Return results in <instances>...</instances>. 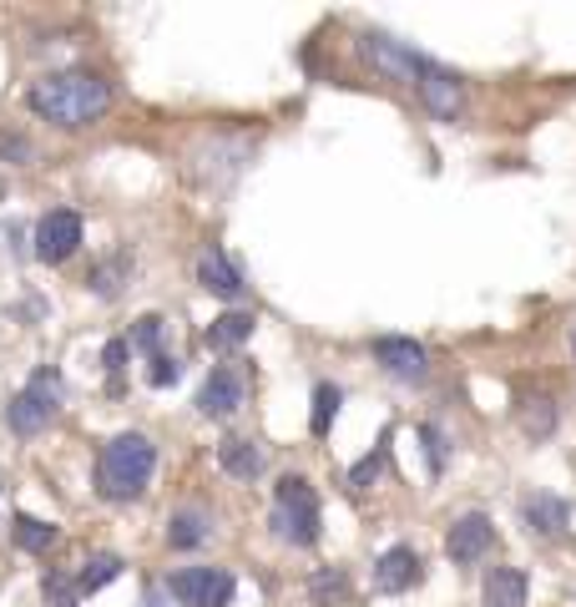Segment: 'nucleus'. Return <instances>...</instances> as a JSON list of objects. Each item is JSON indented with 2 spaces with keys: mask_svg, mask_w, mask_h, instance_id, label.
I'll return each mask as SVG.
<instances>
[{
  "mask_svg": "<svg viewBox=\"0 0 576 607\" xmlns=\"http://www.w3.org/2000/svg\"><path fill=\"white\" fill-rule=\"evenodd\" d=\"M26 106L61 132H81L112 112V87L97 72H51L41 81H30Z\"/></svg>",
  "mask_w": 576,
  "mask_h": 607,
  "instance_id": "f257e3e1",
  "label": "nucleus"
},
{
  "mask_svg": "<svg viewBox=\"0 0 576 607\" xmlns=\"http://www.w3.org/2000/svg\"><path fill=\"white\" fill-rule=\"evenodd\" d=\"M152 466H157V445L137 430H121L97 456V491L106 502H137L152 481Z\"/></svg>",
  "mask_w": 576,
  "mask_h": 607,
  "instance_id": "f03ea898",
  "label": "nucleus"
},
{
  "mask_svg": "<svg viewBox=\"0 0 576 607\" xmlns=\"http://www.w3.org/2000/svg\"><path fill=\"white\" fill-rule=\"evenodd\" d=\"M268 527L289 547H313L319 542L324 517H319V496H313V486L304 476H283L279 486H273V517H268Z\"/></svg>",
  "mask_w": 576,
  "mask_h": 607,
  "instance_id": "7ed1b4c3",
  "label": "nucleus"
},
{
  "mask_svg": "<svg viewBox=\"0 0 576 607\" xmlns=\"http://www.w3.org/2000/svg\"><path fill=\"white\" fill-rule=\"evenodd\" d=\"M61 375L51 370V365H41V370L30 375V385L21 390V395H11V405H5V426L15 430V435H41L46 426H51V415L61 410Z\"/></svg>",
  "mask_w": 576,
  "mask_h": 607,
  "instance_id": "20e7f679",
  "label": "nucleus"
},
{
  "mask_svg": "<svg viewBox=\"0 0 576 607\" xmlns=\"http://www.w3.org/2000/svg\"><path fill=\"white\" fill-rule=\"evenodd\" d=\"M163 593L178 597L182 607H233L238 582H233V572H222V567H182V572L167 578Z\"/></svg>",
  "mask_w": 576,
  "mask_h": 607,
  "instance_id": "39448f33",
  "label": "nucleus"
},
{
  "mask_svg": "<svg viewBox=\"0 0 576 607\" xmlns=\"http://www.w3.org/2000/svg\"><path fill=\"white\" fill-rule=\"evenodd\" d=\"M359 51H364V61H370L380 76L405 81V87L420 81V72H425V61H430V56H420V51H410L405 41H395V36H384V30H364V36H359Z\"/></svg>",
  "mask_w": 576,
  "mask_h": 607,
  "instance_id": "423d86ee",
  "label": "nucleus"
},
{
  "mask_svg": "<svg viewBox=\"0 0 576 607\" xmlns=\"http://www.w3.org/2000/svg\"><path fill=\"white\" fill-rule=\"evenodd\" d=\"M414 91H420V102H425L430 117L456 122L460 112H465V81H460L456 72H445L440 61H425V72H420Z\"/></svg>",
  "mask_w": 576,
  "mask_h": 607,
  "instance_id": "0eeeda50",
  "label": "nucleus"
},
{
  "mask_svg": "<svg viewBox=\"0 0 576 607\" xmlns=\"http://www.w3.org/2000/svg\"><path fill=\"white\" fill-rule=\"evenodd\" d=\"M76 249H81V213L51 207V213L36 223V258H41V264H66Z\"/></svg>",
  "mask_w": 576,
  "mask_h": 607,
  "instance_id": "6e6552de",
  "label": "nucleus"
},
{
  "mask_svg": "<svg viewBox=\"0 0 576 607\" xmlns=\"http://www.w3.org/2000/svg\"><path fill=\"white\" fill-rule=\"evenodd\" d=\"M490 547H496V521L481 517V511L456 517V521H450V532H445V557H450L456 567L481 562Z\"/></svg>",
  "mask_w": 576,
  "mask_h": 607,
  "instance_id": "1a4fd4ad",
  "label": "nucleus"
},
{
  "mask_svg": "<svg viewBox=\"0 0 576 607\" xmlns=\"http://www.w3.org/2000/svg\"><path fill=\"white\" fill-rule=\"evenodd\" d=\"M248 152H253V142H248V137H207L203 148L192 152V163H203V157L213 163L197 182H213V188H222V182H233L238 173H243V163H248Z\"/></svg>",
  "mask_w": 576,
  "mask_h": 607,
  "instance_id": "9d476101",
  "label": "nucleus"
},
{
  "mask_svg": "<svg viewBox=\"0 0 576 607\" xmlns=\"http://www.w3.org/2000/svg\"><path fill=\"white\" fill-rule=\"evenodd\" d=\"M420 582H425V562H420V552L405 547V542H399V547H389L380 562H374V593L395 597V593L420 587Z\"/></svg>",
  "mask_w": 576,
  "mask_h": 607,
  "instance_id": "9b49d317",
  "label": "nucleus"
},
{
  "mask_svg": "<svg viewBox=\"0 0 576 607\" xmlns=\"http://www.w3.org/2000/svg\"><path fill=\"white\" fill-rule=\"evenodd\" d=\"M374 359H380L395 380H425V370H430L425 344L405 340V334H380V340H374Z\"/></svg>",
  "mask_w": 576,
  "mask_h": 607,
  "instance_id": "f8f14e48",
  "label": "nucleus"
},
{
  "mask_svg": "<svg viewBox=\"0 0 576 607\" xmlns=\"http://www.w3.org/2000/svg\"><path fill=\"white\" fill-rule=\"evenodd\" d=\"M238 405H243V375L228 370V365L207 375L203 390H197V410H203L207 420H228Z\"/></svg>",
  "mask_w": 576,
  "mask_h": 607,
  "instance_id": "ddd939ff",
  "label": "nucleus"
},
{
  "mask_svg": "<svg viewBox=\"0 0 576 607\" xmlns=\"http://www.w3.org/2000/svg\"><path fill=\"white\" fill-rule=\"evenodd\" d=\"M197 283H203L207 294H218V299H243V274H238V264L228 258V253L213 243V249H203V258H197Z\"/></svg>",
  "mask_w": 576,
  "mask_h": 607,
  "instance_id": "4468645a",
  "label": "nucleus"
},
{
  "mask_svg": "<svg viewBox=\"0 0 576 607\" xmlns=\"http://www.w3.org/2000/svg\"><path fill=\"white\" fill-rule=\"evenodd\" d=\"M521 517H526L532 536H562L566 521H572V506H566L562 496H551V491H536L532 502L521 506Z\"/></svg>",
  "mask_w": 576,
  "mask_h": 607,
  "instance_id": "2eb2a0df",
  "label": "nucleus"
},
{
  "mask_svg": "<svg viewBox=\"0 0 576 607\" xmlns=\"http://www.w3.org/2000/svg\"><path fill=\"white\" fill-rule=\"evenodd\" d=\"M127 279H132V249H117V253H106L102 264H91L87 289H91L97 299H117Z\"/></svg>",
  "mask_w": 576,
  "mask_h": 607,
  "instance_id": "dca6fc26",
  "label": "nucleus"
},
{
  "mask_svg": "<svg viewBox=\"0 0 576 607\" xmlns=\"http://www.w3.org/2000/svg\"><path fill=\"white\" fill-rule=\"evenodd\" d=\"M253 319L248 309H228V314H218L213 325H207V334H203V344L207 350H238V344H248L253 340Z\"/></svg>",
  "mask_w": 576,
  "mask_h": 607,
  "instance_id": "f3484780",
  "label": "nucleus"
},
{
  "mask_svg": "<svg viewBox=\"0 0 576 607\" xmlns=\"http://www.w3.org/2000/svg\"><path fill=\"white\" fill-rule=\"evenodd\" d=\"M486 607H526V572L521 567H490Z\"/></svg>",
  "mask_w": 576,
  "mask_h": 607,
  "instance_id": "a211bd4d",
  "label": "nucleus"
},
{
  "mask_svg": "<svg viewBox=\"0 0 576 607\" xmlns=\"http://www.w3.org/2000/svg\"><path fill=\"white\" fill-rule=\"evenodd\" d=\"M207 536H213V517H203V511H172V521H167V547L172 552H192L203 547Z\"/></svg>",
  "mask_w": 576,
  "mask_h": 607,
  "instance_id": "6ab92c4d",
  "label": "nucleus"
},
{
  "mask_svg": "<svg viewBox=\"0 0 576 607\" xmlns=\"http://www.w3.org/2000/svg\"><path fill=\"white\" fill-rule=\"evenodd\" d=\"M218 466H222L228 476H238V481H253V476L264 471V451H258L253 441H243V435H238V441H222V445H218Z\"/></svg>",
  "mask_w": 576,
  "mask_h": 607,
  "instance_id": "aec40b11",
  "label": "nucleus"
},
{
  "mask_svg": "<svg viewBox=\"0 0 576 607\" xmlns=\"http://www.w3.org/2000/svg\"><path fill=\"white\" fill-rule=\"evenodd\" d=\"M309 597L319 607H344L349 597H355V587H349V572L344 567H319L309 578Z\"/></svg>",
  "mask_w": 576,
  "mask_h": 607,
  "instance_id": "412c9836",
  "label": "nucleus"
},
{
  "mask_svg": "<svg viewBox=\"0 0 576 607\" xmlns=\"http://www.w3.org/2000/svg\"><path fill=\"white\" fill-rule=\"evenodd\" d=\"M121 557L117 552H97V557H87V567L76 572V593H102L106 582H117L121 578Z\"/></svg>",
  "mask_w": 576,
  "mask_h": 607,
  "instance_id": "4be33fe9",
  "label": "nucleus"
},
{
  "mask_svg": "<svg viewBox=\"0 0 576 607\" xmlns=\"http://www.w3.org/2000/svg\"><path fill=\"white\" fill-rule=\"evenodd\" d=\"M11 536H15V547H21V552H51V547H56V527H51V521H41V517H26V511H15Z\"/></svg>",
  "mask_w": 576,
  "mask_h": 607,
  "instance_id": "5701e85b",
  "label": "nucleus"
},
{
  "mask_svg": "<svg viewBox=\"0 0 576 607\" xmlns=\"http://www.w3.org/2000/svg\"><path fill=\"white\" fill-rule=\"evenodd\" d=\"M521 430L532 435V441H547L551 430H556V405L547 395H536V401H521Z\"/></svg>",
  "mask_w": 576,
  "mask_h": 607,
  "instance_id": "b1692460",
  "label": "nucleus"
},
{
  "mask_svg": "<svg viewBox=\"0 0 576 607\" xmlns=\"http://www.w3.org/2000/svg\"><path fill=\"white\" fill-rule=\"evenodd\" d=\"M340 405H344L340 385H313V415H309V430L319 435V441L329 435V426H334V415H340Z\"/></svg>",
  "mask_w": 576,
  "mask_h": 607,
  "instance_id": "393cba45",
  "label": "nucleus"
},
{
  "mask_svg": "<svg viewBox=\"0 0 576 607\" xmlns=\"http://www.w3.org/2000/svg\"><path fill=\"white\" fill-rule=\"evenodd\" d=\"M384 460H389V430H384V435H380V445H374L370 456H364V460H359V466H355V471H349V486H370L374 476L384 471Z\"/></svg>",
  "mask_w": 576,
  "mask_h": 607,
  "instance_id": "a878e982",
  "label": "nucleus"
},
{
  "mask_svg": "<svg viewBox=\"0 0 576 607\" xmlns=\"http://www.w3.org/2000/svg\"><path fill=\"white\" fill-rule=\"evenodd\" d=\"M157 340H163V319L157 314H142L132 329V340H127V350H142V355H157Z\"/></svg>",
  "mask_w": 576,
  "mask_h": 607,
  "instance_id": "bb28decb",
  "label": "nucleus"
},
{
  "mask_svg": "<svg viewBox=\"0 0 576 607\" xmlns=\"http://www.w3.org/2000/svg\"><path fill=\"white\" fill-rule=\"evenodd\" d=\"M41 593H46V603H51V607H76V587L61 578V572H46V578H41Z\"/></svg>",
  "mask_w": 576,
  "mask_h": 607,
  "instance_id": "cd10ccee",
  "label": "nucleus"
},
{
  "mask_svg": "<svg viewBox=\"0 0 576 607\" xmlns=\"http://www.w3.org/2000/svg\"><path fill=\"white\" fill-rule=\"evenodd\" d=\"M178 380H182V365H178V359L152 355V370H148V385L152 390H167V385H178Z\"/></svg>",
  "mask_w": 576,
  "mask_h": 607,
  "instance_id": "c85d7f7f",
  "label": "nucleus"
},
{
  "mask_svg": "<svg viewBox=\"0 0 576 607\" xmlns=\"http://www.w3.org/2000/svg\"><path fill=\"white\" fill-rule=\"evenodd\" d=\"M30 157H36V148H30L26 137L21 132H0V163H30Z\"/></svg>",
  "mask_w": 576,
  "mask_h": 607,
  "instance_id": "c756f323",
  "label": "nucleus"
},
{
  "mask_svg": "<svg viewBox=\"0 0 576 607\" xmlns=\"http://www.w3.org/2000/svg\"><path fill=\"white\" fill-rule=\"evenodd\" d=\"M420 435H425V445H430V471H445V435L435 426H420Z\"/></svg>",
  "mask_w": 576,
  "mask_h": 607,
  "instance_id": "7c9ffc66",
  "label": "nucleus"
},
{
  "mask_svg": "<svg viewBox=\"0 0 576 607\" xmlns=\"http://www.w3.org/2000/svg\"><path fill=\"white\" fill-rule=\"evenodd\" d=\"M102 365L112 375H121V365H127V340H106V350H102Z\"/></svg>",
  "mask_w": 576,
  "mask_h": 607,
  "instance_id": "2f4dec72",
  "label": "nucleus"
},
{
  "mask_svg": "<svg viewBox=\"0 0 576 607\" xmlns=\"http://www.w3.org/2000/svg\"><path fill=\"white\" fill-rule=\"evenodd\" d=\"M148 607H172V597H167L163 587H148Z\"/></svg>",
  "mask_w": 576,
  "mask_h": 607,
  "instance_id": "473e14b6",
  "label": "nucleus"
},
{
  "mask_svg": "<svg viewBox=\"0 0 576 607\" xmlns=\"http://www.w3.org/2000/svg\"><path fill=\"white\" fill-rule=\"evenodd\" d=\"M572 355H576V325H572Z\"/></svg>",
  "mask_w": 576,
  "mask_h": 607,
  "instance_id": "72a5a7b5",
  "label": "nucleus"
}]
</instances>
